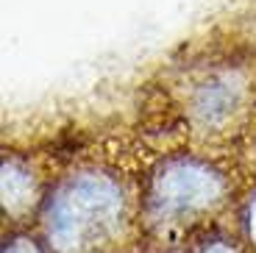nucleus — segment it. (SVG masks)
<instances>
[{
  "label": "nucleus",
  "mask_w": 256,
  "mask_h": 253,
  "mask_svg": "<svg viewBox=\"0 0 256 253\" xmlns=\"http://www.w3.org/2000/svg\"><path fill=\"white\" fill-rule=\"evenodd\" d=\"M218 184L206 172L195 170H176L159 184L156 200L164 212H184V209H198L214 200Z\"/></svg>",
  "instance_id": "2"
},
{
  "label": "nucleus",
  "mask_w": 256,
  "mask_h": 253,
  "mask_svg": "<svg viewBox=\"0 0 256 253\" xmlns=\"http://www.w3.org/2000/svg\"><path fill=\"white\" fill-rule=\"evenodd\" d=\"M206 253H234V250H231V248H226V245H212Z\"/></svg>",
  "instance_id": "4"
},
{
  "label": "nucleus",
  "mask_w": 256,
  "mask_h": 253,
  "mask_svg": "<svg viewBox=\"0 0 256 253\" xmlns=\"http://www.w3.org/2000/svg\"><path fill=\"white\" fill-rule=\"evenodd\" d=\"M122 212L120 192L106 181L81 178L50 203L48 236L58 253H90L109 240Z\"/></svg>",
  "instance_id": "1"
},
{
  "label": "nucleus",
  "mask_w": 256,
  "mask_h": 253,
  "mask_svg": "<svg viewBox=\"0 0 256 253\" xmlns=\"http://www.w3.org/2000/svg\"><path fill=\"white\" fill-rule=\"evenodd\" d=\"M6 253H42L31 240H14L12 245L6 248Z\"/></svg>",
  "instance_id": "3"
},
{
  "label": "nucleus",
  "mask_w": 256,
  "mask_h": 253,
  "mask_svg": "<svg viewBox=\"0 0 256 253\" xmlns=\"http://www.w3.org/2000/svg\"><path fill=\"white\" fill-rule=\"evenodd\" d=\"M250 236L256 240V206H254V212H250Z\"/></svg>",
  "instance_id": "5"
}]
</instances>
